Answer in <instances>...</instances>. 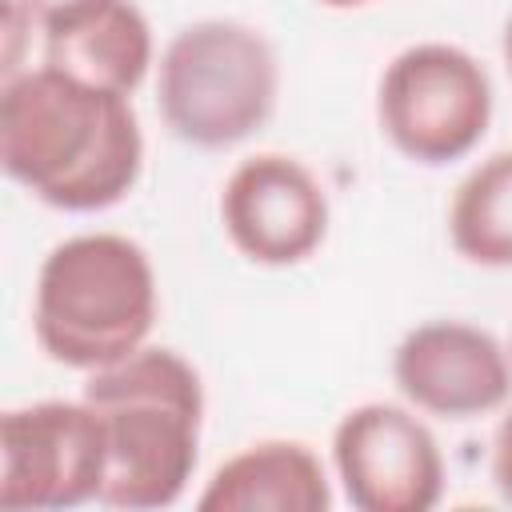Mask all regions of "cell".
<instances>
[{"label": "cell", "instance_id": "cell-1", "mask_svg": "<svg viewBox=\"0 0 512 512\" xmlns=\"http://www.w3.org/2000/svg\"><path fill=\"white\" fill-rule=\"evenodd\" d=\"M0 164L56 212H104L136 188L144 132L128 96L40 64L4 76Z\"/></svg>", "mask_w": 512, "mask_h": 512}, {"label": "cell", "instance_id": "cell-2", "mask_svg": "<svg viewBox=\"0 0 512 512\" xmlns=\"http://www.w3.org/2000/svg\"><path fill=\"white\" fill-rule=\"evenodd\" d=\"M84 400L104 424V484L96 504L124 512L176 504L200 460V372L180 352L144 344L88 372Z\"/></svg>", "mask_w": 512, "mask_h": 512}, {"label": "cell", "instance_id": "cell-3", "mask_svg": "<svg viewBox=\"0 0 512 512\" xmlns=\"http://www.w3.org/2000/svg\"><path fill=\"white\" fill-rule=\"evenodd\" d=\"M160 312L148 252L120 232L60 240L32 292V336L52 364L100 372L148 344Z\"/></svg>", "mask_w": 512, "mask_h": 512}, {"label": "cell", "instance_id": "cell-4", "mask_svg": "<svg viewBox=\"0 0 512 512\" xmlns=\"http://www.w3.org/2000/svg\"><path fill=\"white\" fill-rule=\"evenodd\" d=\"M280 96L272 40L240 20L180 28L156 64V104L176 140L220 152L268 124Z\"/></svg>", "mask_w": 512, "mask_h": 512}, {"label": "cell", "instance_id": "cell-5", "mask_svg": "<svg viewBox=\"0 0 512 512\" xmlns=\"http://www.w3.org/2000/svg\"><path fill=\"white\" fill-rule=\"evenodd\" d=\"M376 120L400 156L444 168L484 140L492 124V80L456 44H408L380 72Z\"/></svg>", "mask_w": 512, "mask_h": 512}, {"label": "cell", "instance_id": "cell-6", "mask_svg": "<svg viewBox=\"0 0 512 512\" xmlns=\"http://www.w3.org/2000/svg\"><path fill=\"white\" fill-rule=\"evenodd\" d=\"M104 424L80 400H36L0 416V508L60 512L100 496Z\"/></svg>", "mask_w": 512, "mask_h": 512}, {"label": "cell", "instance_id": "cell-7", "mask_svg": "<svg viewBox=\"0 0 512 512\" xmlns=\"http://www.w3.org/2000/svg\"><path fill=\"white\" fill-rule=\"evenodd\" d=\"M332 468L356 512H428L444 492V456L416 408L368 400L340 416Z\"/></svg>", "mask_w": 512, "mask_h": 512}, {"label": "cell", "instance_id": "cell-8", "mask_svg": "<svg viewBox=\"0 0 512 512\" xmlns=\"http://www.w3.org/2000/svg\"><path fill=\"white\" fill-rule=\"evenodd\" d=\"M220 224L244 260L292 268L328 236V192L304 160L256 152L228 172L220 188Z\"/></svg>", "mask_w": 512, "mask_h": 512}, {"label": "cell", "instance_id": "cell-9", "mask_svg": "<svg viewBox=\"0 0 512 512\" xmlns=\"http://www.w3.org/2000/svg\"><path fill=\"white\" fill-rule=\"evenodd\" d=\"M392 380L424 416L476 420L508 404L512 356L488 328L464 320H428L404 332L396 344Z\"/></svg>", "mask_w": 512, "mask_h": 512}, {"label": "cell", "instance_id": "cell-10", "mask_svg": "<svg viewBox=\"0 0 512 512\" xmlns=\"http://www.w3.org/2000/svg\"><path fill=\"white\" fill-rule=\"evenodd\" d=\"M200 512H328L332 484L304 440H256L228 456L204 492Z\"/></svg>", "mask_w": 512, "mask_h": 512}, {"label": "cell", "instance_id": "cell-11", "mask_svg": "<svg viewBox=\"0 0 512 512\" xmlns=\"http://www.w3.org/2000/svg\"><path fill=\"white\" fill-rule=\"evenodd\" d=\"M152 56V24L136 0H104L80 20L44 32V64L120 96L140 88Z\"/></svg>", "mask_w": 512, "mask_h": 512}, {"label": "cell", "instance_id": "cell-12", "mask_svg": "<svg viewBox=\"0 0 512 512\" xmlns=\"http://www.w3.org/2000/svg\"><path fill=\"white\" fill-rule=\"evenodd\" d=\"M448 240L476 268H512V148L492 152L456 184Z\"/></svg>", "mask_w": 512, "mask_h": 512}, {"label": "cell", "instance_id": "cell-13", "mask_svg": "<svg viewBox=\"0 0 512 512\" xmlns=\"http://www.w3.org/2000/svg\"><path fill=\"white\" fill-rule=\"evenodd\" d=\"M12 4H16V8L32 20V28L44 36V32H56V28L80 20L84 12L100 8L104 0H12Z\"/></svg>", "mask_w": 512, "mask_h": 512}, {"label": "cell", "instance_id": "cell-14", "mask_svg": "<svg viewBox=\"0 0 512 512\" xmlns=\"http://www.w3.org/2000/svg\"><path fill=\"white\" fill-rule=\"evenodd\" d=\"M492 484L504 504H512V408L500 416L492 432Z\"/></svg>", "mask_w": 512, "mask_h": 512}, {"label": "cell", "instance_id": "cell-15", "mask_svg": "<svg viewBox=\"0 0 512 512\" xmlns=\"http://www.w3.org/2000/svg\"><path fill=\"white\" fill-rule=\"evenodd\" d=\"M500 48H504V64H508V72H512V16H508V24H504V40H500Z\"/></svg>", "mask_w": 512, "mask_h": 512}, {"label": "cell", "instance_id": "cell-16", "mask_svg": "<svg viewBox=\"0 0 512 512\" xmlns=\"http://www.w3.org/2000/svg\"><path fill=\"white\" fill-rule=\"evenodd\" d=\"M316 4H324V8H364L372 0H316Z\"/></svg>", "mask_w": 512, "mask_h": 512}, {"label": "cell", "instance_id": "cell-17", "mask_svg": "<svg viewBox=\"0 0 512 512\" xmlns=\"http://www.w3.org/2000/svg\"><path fill=\"white\" fill-rule=\"evenodd\" d=\"M508 356H512V344H508Z\"/></svg>", "mask_w": 512, "mask_h": 512}]
</instances>
